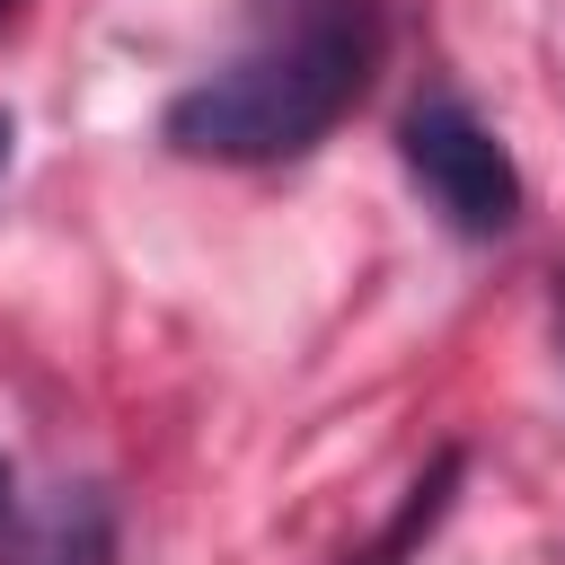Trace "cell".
<instances>
[{"label": "cell", "instance_id": "obj_3", "mask_svg": "<svg viewBox=\"0 0 565 565\" xmlns=\"http://www.w3.org/2000/svg\"><path fill=\"white\" fill-rule=\"evenodd\" d=\"M0 565H115V503L97 486L18 494L0 521Z\"/></svg>", "mask_w": 565, "mask_h": 565}, {"label": "cell", "instance_id": "obj_2", "mask_svg": "<svg viewBox=\"0 0 565 565\" xmlns=\"http://www.w3.org/2000/svg\"><path fill=\"white\" fill-rule=\"evenodd\" d=\"M397 159L406 177L433 194V212L468 238H503L521 221V168L503 150V132L468 106V97H415L397 124Z\"/></svg>", "mask_w": 565, "mask_h": 565}, {"label": "cell", "instance_id": "obj_6", "mask_svg": "<svg viewBox=\"0 0 565 565\" xmlns=\"http://www.w3.org/2000/svg\"><path fill=\"white\" fill-rule=\"evenodd\" d=\"M556 353H565V291H556Z\"/></svg>", "mask_w": 565, "mask_h": 565}, {"label": "cell", "instance_id": "obj_7", "mask_svg": "<svg viewBox=\"0 0 565 565\" xmlns=\"http://www.w3.org/2000/svg\"><path fill=\"white\" fill-rule=\"evenodd\" d=\"M0 168H9V115H0Z\"/></svg>", "mask_w": 565, "mask_h": 565}, {"label": "cell", "instance_id": "obj_8", "mask_svg": "<svg viewBox=\"0 0 565 565\" xmlns=\"http://www.w3.org/2000/svg\"><path fill=\"white\" fill-rule=\"evenodd\" d=\"M9 9H18V0H0V26H9Z\"/></svg>", "mask_w": 565, "mask_h": 565}, {"label": "cell", "instance_id": "obj_5", "mask_svg": "<svg viewBox=\"0 0 565 565\" xmlns=\"http://www.w3.org/2000/svg\"><path fill=\"white\" fill-rule=\"evenodd\" d=\"M9 503H18V494H9V459H0V521H9Z\"/></svg>", "mask_w": 565, "mask_h": 565}, {"label": "cell", "instance_id": "obj_4", "mask_svg": "<svg viewBox=\"0 0 565 565\" xmlns=\"http://www.w3.org/2000/svg\"><path fill=\"white\" fill-rule=\"evenodd\" d=\"M450 486H459V450H441V459H433V468H424V477L406 486L397 521L380 530V547H371L362 565H406V556H415V539H424V530H433V521L450 512Z\"/></svg>", "mask_w": 565, "mask_h": 565}, {"label": "cell", "instance_id": "obj_1", "mask_svg": "<svg viewBox=\"0 0 565 565\" xmlns=\"http://www.w3.org/2000/svg\"><path fill=\"white\" fill-rule=\"evenodd\" d=\"M380 62V9L371 0H274L265 26L247 35L238 62H221L212 79H194L159 132L185 159H221V168H274L318 150L344 106L371 88Z\"/></svg>", "mask_w": 565, "mask_h": 565}]
</instances>
